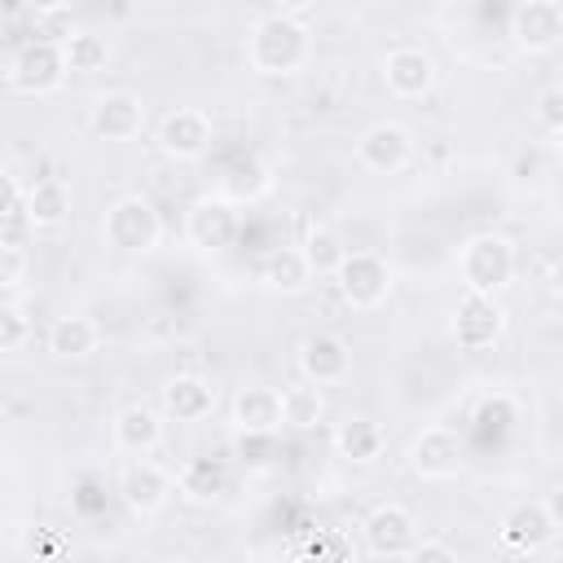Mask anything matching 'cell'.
Masks as SVG:
<instances>
[{
  "mask_svg": "<svg viewBox=\"0 0 563 563\" xmlns=\"http://www.w3.org/2000/svg\"><path fill=\"white\" fill-rule=\"evenodd\" d=\"M312 57V31L303 26V18L290 13H264L251 22L246 35V66L264 79H286L295 70H303Z\"/></svg>",
  "mask_w": 563,
  "mask_h": 563,
  "instance_id": "obj_1",
  "label": "cell"
},
{
  "mask_svg": "<svg viewBox=\"0 0 563 563\" xmlns=\"http://www.w3.org/2000/svg\"><path fill=\"white\" fill-rule=\"evenodd\" d=\"M101 238H106V246L119 251V255H150V251L158 246V238H163V216L154 211L150 198L123 194V198H114V202L106 207V216H101Z\"/></svg>",
  "mask_w": 563,
  "mask_h": 563,
  "instance_id": "obj_2",
  "label": "cell"
},
{
  "mask_svg": "<svg viewBox=\"0 0 563 563\" xmlns=\"http://www.w3.org/2000/svg\"><path fill=\"white\" fill-rule=\"evenodd\" d=\"M457 273L462 286L475 295H501L515 277V246L501 233H475L457 251Z\"/></svg>",
  "mask_w": 563,
  "mask_h": 563,
  "instance_id": "obj_3",
  "label": "cell"
},
{
  "mask_svg": "<svg viewBox=\"0 0 563 563\" xmlns=\"http://www.w3.org/2000/svg\"><path fill=\"white\" fill-rule=\"evenodd\" d=\"M66 48L53 44V40H40L31 35L26 44H18L4 62V84L26 92V97H44V92H57L62 79H66Z\"/></svg>",
  "mask_w": 563,
  "mask_h": 563,
  "instance_id": "obj_4",
  "label": "cell"
},
{
  "mask_svg": "<svg viewBox=\"0 0 563 563\" xmlns=\"http://www.w3.org/2000/svg\"><path fill=\"white\" fill-rule=\"evenodd\" d=\"M391 264L378 255V251H347L343 255V264H339V273H334V290H339V299L347 303V308H378V303H387V295H391Z\"/></svg>",
  "mask_w": 563,
  "mask_h": 563,
  "instance_id": "obj_5",
  "label": "cell"
},
{
  "mask_svg": "<svg viewBox=\"0 0 563 563\" xmlns=\"http://www.w3.org/2000/svg\"><path fill=\"white\" fill-rule=\"evenodd\" d=\"M405 466L422 484H449V479H457L466 471V453H462V440L449 427H427V431H418L409 440Z\"/></svg>",
  "mask_w": 563,
  "mask_h": 563,
  "instance_id": "obj_6",
  "label": "cell"
},
{
  "mask_svg": "<svg viewBox=\"0 0 563 563\" xmlns=\"http://www.w3.org/2000/svg\"><path fill=\"white\" fill-rule=\"evenodd\" d=\"M172 493H176V475L163 466V462H154L150 453H136L123 471H119V497H123V506L132 510V515H158L167 501H172Z\"/></svg>",
  "mask_w": 563,
  "mask_h": 563,
  "instance_id": "obj_7",
  "label": "cell"
},
{
  "mask_svg": "<svg viewBox=\"0 0 563 563\" xmlns=\"http://www.w3.org/2000/svg\"><path fill=\"white\" fill-rule=\"evenodd\" d=\"M185 233L198 251H229L242 233V216H238V202L224 198V194H202L189 202V216H185Z\"/></svg>",
  "mask_w": 563,
  "mask_h": 563,
  "instance_id": "obj_8",
  "label": "cell"
},
{
  "mask_svg": "<svg viewBox=\"0 0 563 563\" xmlns=\"http://www.w3.org/2000/svg\"><path fill=\"white\" fill-rule=\"evenodd\" d=\"M356 163L374 176H396L413 163V132L396 119H378L356 141Z\"/></svg>",
  "mask_w": 563,
  "mask_h": 563,
  "instance_id": "obj_9",
  "label": "cell"
},
{
  "mask_svg": "<svg viewBox=\"0 0 563 563\" xmlns=\"http://www.w3.org/2000/svg\"><path fill=\"white\" fill-rule=\"evenodd\" d=\"M501 325H506V312H501L497 295H475V290H466V295L457 299L453 321H449L453 343H457L462 352H484V347H493V343L501 339Z\"/></svg>",
  "mask_w": 563,
  "mask_h": 563,
  "instance_id": "obj_10",
  "label": "cell"
},
{
  "mask_svg": "<svg viewBox=\"0 0 563 563\" xmlns=\"http://www.w3.org/2000/svg\"><path fill=\"white\" fill-rule=\"evenodd\" d=\"M365 532V550L378 554V559H409L413 545H418V519L400 506V501H383L365 515L361 523Z\"/></svg>",
  "mask_w": 563,
  "mask_h": 563,
  "instance_id": "obj_11",
  "label": "cell"
},
{
  "mask_svg": "<svg viewBox=\"0 0 563 563\" xmlns=\"http://www.w3.org/2000/svg\"><path fill=\"white\" fill-rule=\"evenodd\" d=\"M158 150L176 163H198L211 150V114L198 106H176L158 123Z\"/></svg>",
  "mask_w": 563,
  "mask_h": 563,
  "instance_id": "obj_12",
  "label": "cell"
},
{
  "mask_svg": "<svg viewBox=\"0 0 563 563\" xmlns=\"http://www.w3.org/2000/svg\"><path fill=\"white\" fill-rule=\"evenodd\" d=\"M510 35L523 53L541 57L563 44V4L559 0H523L510 13Z\"/></svg>",
  "mask_w": 563,
  "mask_h": 563,
  "instance_id": "obj_13",
  "label": "cell"
},
{
  "mask_svg": "<svg viewBox=\"0 0 563 563\" xmlns=\"http://www.w3.org/2000/svg\"><path fill=\"white\" fill-rule=\"evenodd\" d=\"M295 365H299L303 378H312V383H321V387H334V383H343V378L352 374V347H347L343 334L317 330V334H308V339L299 343Z\"/></svg>",
  "mask_w": 563,
  "mask_h": 563,
  "instance_id": "obj_14",
  "label": "cell"
},
{
  "mask_svg": "<svg viewBox=\"0 0 563 563\" xmlns=\"http://www.w3.org/2000/svg\"><path fill=\"white\" fill-rule=\"evenodd\" d=\"M229 422L238 435H277L282 431V391L268 383L238 387V396L229 405Z\"/></svg>",
  "mask_w": 563,
  "mask_h": 563,
  "instance_id": "obj_15",
  "label": "cell"
},
{
  "mask_svg": "<svg viewBox=\"0 0 563 563\" xmlns=\"http://www.w3.org/2000/svg\"><path fill=\"white\" fill-rule=\"evenodd\" d=\"M383 88L391 92V97H400V101H418V97H427L431 88H435V62H431V53H422V48H391L387 57H383Z\"/></svg>",
  "mask_w": 563,
  "mask_h": 563,
  "instance_id": "obj_16",
  "label": "cell"
},
{
  "mask_svg": "<svg viewBox=\"0 0 563 563\" xmlns=\"http://www.w3.org/2000/svg\"><path fill=\"white\" fill-rule=\"evenodd\" d=\"M554 532H559V528L550 523V515H545L541 501H515V506L501 515V523H497L501 545L515 550V554H537V550H545V545L554 541Z\"/></svg>",
  "mask_w": 563,
  "mask_h": 563,
  "instance_id": "obj_17",
  "label": "cell"
},
{
  "mask_svg": "<svg viewBox=\"0 0 563 563\" xmlns=\"http://www.w3.org/2000/svg\"><path fill=\"white\" fill-rule=\"evenodd\" d=\"M158 409L172 422H202L216 409V387L202 374H172L158 391Z\"/></svg>",
  "mask_w": 563,
  "mask_h": 563,
  "instance_id": "obj_18",
  "label": "cell"
},
{
  "mask_svg": "<svg viewBox=\"0 0 563 563\" xmlns=\"http://www.w3.org/2000/svg\"><path fill=\"white\" fill-rule=\"evenodd\" d=\"M163 409H150V405H123L110 422V435H114V449L119 453H154L163 444Z\"/></svg>",
  "mask_w": 563,
  "mask_h": 563,
  "instance_id": "obj_19",
  "label": "cell"
},
{
  "mask_svg": "<svg viewBox=\"0 0 563 563\" xmlns=\"http://www.w3.org/2000/svg\"><path fill=\"white\" fill-rule=\"evenodd\" d=\"M145 123V106L136 92H101L92 101V132L101 141H132Z\"/></svg>",
  "mask_w": 563,
  "mask_h": 563,
  "instance_id": "obj_20",
  "label": "cell"
},
{
  "mask_svg": "<svg viewBox=\"0 0 563 563\" xmlns=\"http://www.w3.org/2000/svg\"><path fill=\"white\" fill-rule=\"evenodd\" d=\"M176 493L189 501V506H211L229 493V462L224 457H189L180 471H176Z\"/></svg>",
  "mask_w": 563,
  "mask_h": 563,
  "instance_id": "obj_21",
  "label": "cell"
},
{
  "mask_svg": "<svg viewBox=\"0 0 563 563\" xmlns=\"http://www.w3.org/2000/svg\"><path fill=\"white\" fill-rule=\"evenodd\" d=\"M383 449H387V435H383V427H378L374 418H365V413L339 422V431H334V453H339L343 462H352V466H374V462L383 457Z\"/></svg>",
  "mask_w": 563,
  "mask_h": 563,
  "instance_id": "obj_22",
  "label": "cell"
},
{
  "mask_svg": "<svg viewBox=\"0 0 563 563\" xmlns=\"http://www.w3.org/2000/svg\"><path fill=\"white\" fill-rule=\"evenodd\" d=\"M101 347V325L84 312H70V317H57L48 325V352L57 361H84Z\"/></svg>",
  "mask_w": 563,
  "mask_h": 563,
  "instance_id": "obj_23",
  "label": "cell"
},
{
  "mask_svg": "<svg viewBox=\"0 0 563 563\" xmlns=\"http://www.w3.org/2000/svg\"><path fill=\"white\" fill-rule=\"evenodd\" d=\"M260 277H264V286H268L273 295H299V290H308V282H312L317 273H312L303 246H277V251H268Z\"/></svg>",
  "mask_w": 563,
  "mask_h": 563,
  "instance_id": "obj_24",
  "label": "cell"
},
{
  "mask_svg": "<svg viewBox=\"0 0 563 563\" xmlns=\"http://www.w3.org/2000/svg\"><path fill=\"white\" fill-rule=\"evenodd\" d=\"M321 418H325V391H321V383H312V378L299 374V383H286L282 387V427L312 431V427H321Z\"/></svg>",
  "mask_w": 563,
  "mask_h": 563,
  "instance_id": "obj_25",
  "label": "cell"
},
{
  "mask_svg": "<svg viewBox=\"0 0 563 563\" xmlns=\"http://www.w3.org/2000/svg\"><path fill=\"white\" fill-rule=\"evenodd\" d=\"M26 211H31V224L35 229L66 224V216H70V189H66V180H57V176L31 180L26 185Z\"/></svg>",
  "mask_w": 563,
  "mask_h": 563,
  "instance_id": "obj_26",
  "label": "cell"
},
{
  "mask_svg": "<svg viewBox=\"0 0 563 563\" xmlns=\"http://www.w3.org/2000/svg\"><path fill=\"white\" fill-rule=\"evenodd\" d=\"M299 246H303V255H308V264H312L317 277H334L339 264H343V255H347L343 238H339L334 229H325V224H312V229L303 233Z\"/></svg>",
  "mask_w": 563,
  "mask_h": 563,
  "instance_id": "obj_27",
  "label": "cell"
},
{
  "mask_svg": "<svg viewBox=\"0 0 563 563\" xmlns=\"http://www.w3.org/2000/svg\"><path fill=\"white\" fill-rule=\"evenodd\" d=\"M66 66H70V75H97V70H106V62H110V44H106V35H97V31H75L66 44Z\"/></svg>",
  "mask_w": 563,
  "mask_h": 563,
  "instance_id": "obj_28",
  "label": "cell"
},
{
  "mask_svg": "<svg viewBox=\"0 0 563 563\" xmlns=\"http://www.w3.org/2000/svg\"><path fill=\"white\" fill-rule=\"evenodd\" d=\"M26 334H31V317H26L22 299L4 295L0 299V352H18L26 343Z\"/></svg>",
  "mask_w": 563,
  "mask_h": 563,
  "instance_id": "obj_29",
  "label": "cell"
},
{
  "mask_svg": "<svg viewBox=\"0 0 563 563\" xmlns=\"http://www.w3.org/2000/svg\"><path fill=\"white\" fill-rule=\"evenodd\" d=\"M22 277H26V246H0V290L18 295Z\"/></svg>",
  "mask_w": 563,
  "mask_h": 563,
  "instance_id": "obj_30",
  "label": "cell"
},
{
  "mask_svg": "<svg viewBox=\"0 0 563 563\" xmlns=\"http://www.w3.org/2000/svg\"><path fill=\"white\" fill-rule=\"evenodd\" d=\"M475 422L479 427H493V431H501V427H510L515 422V400L510 396H484L479 400V409H475Z\"/></svg>",
  "mask_w": 563,
  "mask_h": 563,
  "instance_id": "obj_31",
  "label": "cell"
},
{
  "mask_svg": "<svg viewBox=\"0 0 563 563\" xmlns=\"http://www.w3.org/2000/svg\"><path fill=\"white\" fill-rule=\"evenodd\" d=\"M75 31H79V26L66 18V9H57V13H35V26H31V35L53 40V44H66Z\"/></svg>",
  "mask_w": 563,
  "mask_h": 563,
  "instance_id": "obj_32",
  "label": "cell"
},
{
  "mask_svg": "<svg viewBox=\"0 0 563 563\" xmlns=\"http://www.w3.org/2000/svg\"><path fill=\"white\" fill-rule=\"evenodd\" d=\"M537 123L545 132H563V88H545L537 97Z\"/></svg>",
  "mask_w": 563,
  "mask_h": 563,
  "instance_id": "obj_33",
  "label": "cell"
},
{
  "mask_svg": "<svg viewBox=\"0 0 563 563\" xmlns=\"http://www.w3.org/2000/svg\"><path fill=\"white\" fill-rule=\"evenodd\" d=\"M413 563H457V550L449 545V541H435V537H427V541H418L413 545V554H409Z\"/></svg>",
  "mask_w": 563,
  "mask_h": 563,
  "instance_id": "obj_34",
  "label": "cell"
},
{
  "mask_svg": "<svg viewBox=\"0 0 563 563\" xmlns=\"http://www.w3.org/2000/svg\"><path fill=\"white\" fill-rule=\"evenodd\" d=\"M541 506H545V515H550V523L563 532V484L559 488H550L545 497H541Z\"/></svg>",
  "mask_w": 563,
  "mask_h": 563,
  "instance_id": "obj_35",
  "label": "cell"
},
{
  "mask_svg": "<svg viewBox=\"0 0 563 563\" xmlns=\"http://www.w3.org/2000/svg\"><path fill=\"white\" fill-rule=\"evenodd\" d=\"M545 286H550V295H559L563 299V251L550 260V273H545Z\"/></svg>",
  "mask_w": 563,
  "mask_h": 563,
  "instance_id": "obj_36",
  "label": "cell"
},
{
  "mask_svg": "<svg viewBox=\"0 0 563 563\" xmlns=\"http://www.w3.org/2000/svg\"><path fill=\"white\" fill-rule=\"evenodd\" d=\"M312 4H317V0H273V9H277V13H290V18H303Z\"/></svg>",
  "mask_w": 563,
  "mask_h": 563,
  "instance_id": "obj_37",
  "label": "cell"
},
{
  "mask_svg": "<svg viewBox=\"0 0 563 563\" xmlns=\"http://www.w3.org/2000/svg\"><path fill=\"white\" fill-rule=\"evenodd\" d=\"M70 0H26V9L31 13H57V9H66Z\"/></svg>",
  "mask_w": 563,
  "mask_h": 563,
  "instance_id": "obj_38",
  "label": "cell"
},
{
  "mask_svg": "<svg viewBox=\"0 0 563 563\" xmlns=\"http://www.w3.org/2000/svg\"><path fill=\"white\" fill-rule=\"evenodd\" d=\"M554 154H559V163H563V132H554Z\"/></svg>",
  "mask_w": 563,
  "mask_h": 563,
  "instance_id": "obj_39",
  "label": "cell"
}]
</instances>
